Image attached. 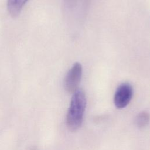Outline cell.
<instances>
[{
	"label": "cell",
	"mask_w": 150,
	"mask_h": 150,
	"mask_svg": "<svg viewBox=\"0 0 150 150\" xmlns=\"http://www.w3.org/2000/svg\"><path fill=\"white\" fill-rule=\"evenodd\" d=\"M150 120V115L148 112L143 111L137 114L135 117V122L137 127L142 128L145 127Z\"/></svg>",
	"instance_id": "cell-5"
},
{
	"label": "cell",
	"mask_w": 150,
	"mask_h": 150,
	"mask_svg": "<svg viewBox=\"0 0 150 150\" xmlns=\"http://www.w3.org/2000/svg\"><path fill=\"white\" fill-rule=\"evenodd\" d=\"M28 1V0H8L7 9L9 15L13 18L18 16Z\"/></svg>",
	"instance_id": "cell-4"
},
{
	"label": "cell",
	"mask_w": 150,
	"mask_h": 150,
	"mask_svg": "<svg viewBox=\"0 0 150 150\" xmlns=\"http://www.w3.org/2000/svg\"><path fill=\"white\" fill-rule=\"evenodd\" d=\"M133 95L132 86L128 83L121 84L116 89L114 96V103L119 109L124 108L130 103Z\"/></svg>",
	"instance_id": "cell-3"
},
{
	"label": "cell",
	"mask_w": 150,
	"mask_h": 150,
	"mask_svg": "<svg viewBox=\"0 0 150 150\" xmlns=\"http://www.w3.org/2000/svg\"><path fill=\"white\" fill-rule=\"evenodd\" d=\"M83 69L81 64L75 63L67 72L64 80V87L69 93H74L77 89L82 76Z\"/></svg>",
	"instance_id": "cell-2"
},
{
	"label": "cell",
	"mask_w": 150,
	"mask_h": 150,
	"mask_svg": "<svg viewBox=\"0 0 150 150\" xmlns=\"http://www.w3.org/2000/svg\"><path fill=\"white\" fill-rule=\"evenodd\" d=\"M86 97L81 89H77L71 99L66 115V125L73 131L77 130L83 122L86 107Z\"/></svg>",
	"instance_id": "cell-1"
}]
</instances>
